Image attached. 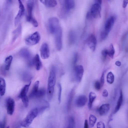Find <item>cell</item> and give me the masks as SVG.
Listing matches in <instances>:
<instances>
[{
    "mask_svg": "<svg viewBox=\"0 0 128 128\" xmlns=\"http://www.w3.org/2000/svg\"><path fill=\"white\" fill-rule=\"evenodd\" d=\"M126 51L128 52V46H127L126 48Z\"/></svg>",
    "mask_w": 128,
    "mask_h": 128,
    "instance_id": "816d5d0a",
    "label": "cell"
},
{
    "mask_svg": "<svg viewBox=\"0 0 128 128\" xmlns=\"http://www.w3.org/2000/svg\"><path fill=\"white\" fill-rule=\"evenodd\" d=\"M87 101V98L86 96L82 95L78 96L76 100L75 104L78 107H81L84 106Z\"/></svg>",
    "mask_w": 128,
    "mask_h": 128,
    "instance_id": "9a60e30c",
    "label": "cell"
},
{
    "mask_svg": "<svg viewBox=\"0 0 128 128\" xmlns=\"http://www.w3.org/2000/svg\"><path fill=\"white\" fill-rule=\"evenodd\" d=\"M96 2L101 4L102 3V0H96Z\"/></svg>",
    "mask_w": 128,
    "mask_h": 128,
    "instance_id": "f907efd6",
    "label": "cell"
},
{
    "mask_svg": "<svg viewBox=\"0 0 128 128\" xmlns=\"http://www.w3.org/2000/svg\"><path fill=\"white\" fill-rule=\"evenodd\" d=\"M18 2L19 10L14 20V24L15 26L17 25L25 13V8L23 4L20 0H18Z\"/></svg>",
    "mask_w": 128,
    "mask_h": 128,
    "instance_id": "9c48e42d",
    "label": "cell"
},
{
    "mask_svg": "<svg viewBox=\"0 0 128 128\" xmlns=\"http://www.w3.org/2000/svg\"><path fill=\"white\" fill-rule=\"evenodd\" d=\"M116 19L115 16H112L110 17L105 23L104 30L108 34L113 26Z\"/></svg>",
    "mask_w": 128,
    "mask_h": 128,
    "instance_id": "5bb4252c",
    "label": "cell"
},
{
    "mask_svg": "<svg viewBox=\"0 0 128 128\" xmlns=\"http://www.w3.org/2000/svg\"><path fill=\"white\" fill-rule=\"evenodd\" d=\"M75 122L74 118L72 116H70L68 120V128H74Z\"/></svg>",
    "mask_w": 128,
    "mask_h": 128,
    "instance_id": "836d02e7",
    "label": "cell"
},
{
    "mask_svg": "<svg viewBox=\"0 0 128 128\" xmlns=\"http://www.w3.org/2000/svg\"><path fill=\"white\" fill-rule=\"evenodd\" d=\"M12 58L13 57L12 56H10L6 58L3 68L5 71L9 70Z\"/></svg>",
    "mask_w": 128,
    "mask_h": 128,
    "instance_id": "cb8c5ba5",
    "label": "cell"
},
{
    "mask_svg": "<svg viewBox=\"0 0 128 128\" xmlns=\"http://www.w3.org/2000/svg\"><path fill=\"white\" fill-rule=\"evenodd\" d=\"M40 1L45 6L48 7H53L57 4V2L56 0H40Z\"/></svg>",
    "mask_w": 128,
    "mask_h": 128,
    "instance_id": "603a6c76",
    "label": "cell"
},
{
    "mask_svg": "<svg viewBox=\"0 0 128 128\" xmlns=\"http://www.w3.org/2000/svg\"><path fill=\"white\" fill-rule=\"evenodd\" d=\"M96 94L93 92H90L89 96V101L88 103V107L89 109L91 108L93 103L96 98Z\"/></svg>",
    "mask_w": 128,
    "mask_h": 128,
    "instance_id": "d4e9b609",
    "label": "cell"
},
{
    "mask_svg": "<svg viewBox=\"0 0 128 128\" xmlns=\"http://www.w3.org/2000/svg\"><path fill=\"white\" fill-rule=\"evenodd\" d=\"M21 26L20 25L18 28L13 32V37L12 42L15 41L16 38L20 35L21 31Z\"/></svg>",
    "mask_w": 128,
    "mask_h": 128,
    "instance_id": "f1b7e54d",
    "label": "cell"
},
{
    "mask_svg": "<svg viewBox=\"0 0 128 128\" xmlns=\"http://www.w3.org/2000/svg\"><path fill=\"white\" fill-rule=\"evenodd\" d=\"M74 72L75 78L78 82H80L82 78L84 72V69L81 65L76 66L74 68Z\"/></svg>",
    "mask_w": 128,
    "mask_h": 128,
    "instance_id": "7c38bea8",
    "label": "cell"
},
{
    "mask_svg": "<svg viewBox=\"0 0 128 128\" xmlns=\"http://www.w3.org/2000/svg\"><path fill=\"white\" fill-rule=\"evenodd\" d=\"M102 94L104 97H107L108 96V94L107 90L106 89L104 90L103 91Z\"/></svg>",
    "mask_w": 128,
    "mask_h": 128,
    "instance_id": "f6af8a7d",
    "label": "cell"
},
{
    "mask_svg": "<svg viewBox=\"0 0 128 128\" xmlns=\"http://www.w3.org/2000/svg\"><path fill=\"white\" fill-rule=\"evenodd\" d=\"M41 56L43 59L48 58L50 56V51L48 45L46 43L43 44L40 49Z\"/></svg>",
    "mask_w": 128,
    "mask_h": 128,
    "instance_id": "4fadbf2b",
    "label": "cell"
},
{
    "mask_svg": "<svg viewBox=\"0 0 128 128\" xmlns=\"http://www.w3.org/2000/svg\"><path fill=\"white\" fill-rule=\"evenodd\" d=\"M110 108V106L109 104H102L100 106L98 110L100 115L102 116L106 115L109 112Z\"/></svg>",
    "mask_w": 128,
    "mask_h": 128,
    "instance_id": "2e32d148",
    "label": "cell"
},
{
    "mask_svg": "<svg viewBox=\"0 0 128 128\" xmlns=\"http://www.w3.org/2000/svg\"><path fill=\"white\" fill-rule=\"evenodd\" d=\"M97 120V118L96 116L94 115L91 114L89 118V124L91 127L94 126Z\"/></svg>",
    "mask_w": 128,
    "mask_h": 128,
    "instance_id": "1f68e13d",
    "label": "cell"
},
{
    "mask_svg": "<svg viewBox=\"0 0 128 128\" xmlns=\"http://www.w3.org/2000/svg\"><path fill=\"white\" fill-rule=\"evenodd\" d=\"M123 102V96L122 92L121 90L120 92V95L117 102L116 105V106L114 114L116 113L119 110Z\"/></svg>",
    "mask_w": 128,
    "mask_h": 128,
    "instance_id": "d6986e66",
    "label": "cell"
},
{
    "mask_svg": "<svg viewBox=\"0 0 128 128\" xmlns=\"http://www.w3.org/2000/svg\"><path fill=\"white\" fill-rule=\"evenodd\" d=\"M10 128V127H9V126H8L6 128Z\"/></svg>",
    "mask_w": 128,
    "mask_h": 128,
    "instance_id": "f5cc1de1",
    "label": "cell"
},
{
    "mask_svg": "<svg viewBox=\"0 0 128 128\" xmlns=\"http://www.w3.org/2000/svg\"><path fill=\"white\" fill-rule=\"evenodd\" d=\"M40 38L39 33L36 32L28 37L25 40L26 44L29 46L35 45L39 42Z\"/></svg>",
    "mask_w": 128,
    "mask_h": 128,
    "instance_id": "5b68a950",
    "label": "cell"
},
{
    "mask_svg": "<svg viewBox=\"0 0 128 128\" xmlns=\"http://www.w3.org/2000/svg\"><path fill=\"white\" fill-rule=\"evenodd\" d=\"M38 114V110L36 107L31 110L25 118L21 122L22 126L24 128L29 126L34 119L37 116Z\"/></svg>",
    "mask_w": 128,
    "mask_h": 128,
    "instance_id": "7a4b0ae2",
    "label": "cell"
},
{
    "mask_svg": "<svg viewBox=\"0 0 128 128\" xmlns=\"http://www.w3.org/2000/svg\"><path fill=\"white\" fill-rule=\"evenodd\" d=\"M56 68L52 66L50 70L48 80L47 91V98L50 101L52 98L56 82Z\"/></svg>",
    "mask_w": 128,
    "mask_h": 128,
    "instance_id": "6da1fadb",
    "label": "cell"
},
{
    "mask_svg": "<svg viewBox=\"0 0 128 128\" xmlns=\"http://www.w3.org/2000/svg\"><path fill=\"white\" fill-rule=\"evenodd\" d=\"M6 84L4 79L2 78H0V90L1 96L4 95L5 93Z\"/></svg>",
    "mask_w": 128,
    "mask_h": 128,
    "instance_id": "83f0119b",
    "label": "cell"
},
{
    "mask_svg": "<svg viewBox=\"0 0 128 128\" xmlns=\"http://www.w3.org/2000/svg\"><path fill=\"white\" fill-rule=\"evenodd\" d=\"M86 43L92 51H95L96 45L97 40L95 36L93 34L90 35L86 40Z\"/></svg>",
    "mask_w": 128,
    "mask_h": 128,
    "instance_id": "8fae6325",
    "label": "cell"
},
{
    "mask_svg": "<svg viewBox=\"0 0 128 128\" xmlns=\"http://www.w3.org/2000/svg\"><path fill=\"white\" fill-rule=\"evenodd\" d=\"M109 128H111L110 127Z\"/></svg>",
    "mask_w": 128,
    "mask_h": 128,
    "instance_id": "db71d44e",
    "label": "cell"
},
{
    "mask_svg": "<svg viewBox=\"0 0 128 128\" xmlns=\"http://www.w3.org/2000/svg\"><path fill=\"white\" fill-rule=\"evenodd\" d=\"M62 30L61 28L55 34V42L56 48L58 51L62 48Z\"/></svg>",
    "mask_w": 128,
    "mask_h": 128,
    "instance_id": "30bf717a",
    "label": "cell"
},
{
    "mask_svg": "<svg viewBox=\"0 0 128 128\" xmlns=\"http://www.w3.org/2000/svg\"><path fill=\"white\" fill-rule=\"evenodd\" d=\"M91 18H92L90 12H88L86 14V18L87 19H89Z\"/></svg>",
    "mask_w": 128,
    "mask_h": 128,
    "instance_id": "c3c4849f",
    "label": "cell"
},
{
    "mask_svg": "<svg viewBox=\"0 0 128 128\" xmlns=\"http://www.w3.org/2000/svg\"><path fill=\"white\" fill-rule=\"evenodd\" d=\"M21 77L22 80L26 82L30 81L32 78L31 74L28 72H24L21 74Z\"/></svg>",
    "mask_w": 128,
    "mask_h": 128,
    "instance_id": "4316f807",
    "label": "cell"
},
{
    "mask_svg": "<svg viewBox=\"0 0 128 128\" xmlns=\"http://www.w3.org/2000/svg\"><path fill=\"white\" fill-rule=\"evenodd\" d=\"M108 50L105 49L102 50V54L104 58H106L108 55Z\"/></svg>",
    "mask_w": 128,
    "mask_h": 128,
    "instance_id": "7bdbcfd3",
    "label": "cell"
},
{
    "mask_svg": "<svg viewBox=\"0 0 128 128\" xmlns=\"http://www.w3.org/2000/svg\"><path fill=\"white\" fill-rule=\"evenodd\" d=\"M101 4L96 2L92 6L90 12L92 18H97L101 17Z\"/></svg>",
    "mask_w": 128,
    "mask_h": 128,
    "instance_id": "52a82bcc",
    "label": "cell"
},
{
    "mask_svg": "<svg viewBox=\"0 0 128 128\" xmlns=\"http://www.w3.org/2000/svg\"><path fill=\"white\" fill-rule=\"evenodd\" d=\"M34 5V0H28L27 1L26 20L27 21L31 23L34 27H37L38 26V22L33 17L32 15Z\"/></svg>",
    "mask_w": 128,
    "mask_h": 128,
    "instance_id": "3957f363",
    "label": "cell"
},
{
    "mask_svg": "<svg viewBox=\"0 0 128 128\" xmlns=\"http://www.w3.org/2000/svg\"><path fill=\"white\" fill-rule=\"evenodd\" d=\"M84 128H88V120H86L84 122Z\"/></svg>",
    "mask_w": 128,
    "mask_h": 128,
    "instance_id": "7dc6e473",
    "label": "cell"
},
{
    "mask_svg": "<svg viewBox=\"0 0 128 128\" xmlns=\"http://www.w3.org/2000/svg\"><path fill=\"white\" fill-rule=\"evenodd\" d=\"M49 106V104L47 102L44 100L42 101L38 107H36L38 110V113L42 112Z\"/></svg>",
    "mask_w": 128,
    "mask_h": 128,
    "instance_id": "ffe728a7",
    "label": "cell"
},
{
    "mask_svg": "<svg viewBox=\"0 0 128 128\" xmlns=\"http://www.w3.org/2000/svg\"><path fill=\"white\" fill-rule=\"evenodd\" d=\"M6 108L7 114L10 115H12L14 112L15 102L14 100L11 97H8L6 101Z\"/></svg>",
    "mask_w": 128,
    "mask_h": 128,
    "instance_id": "ba28073f",
    "label": "cell"
},
{
    "mask_svg": "<svg viewBox=\"0 0 128 128\" xmlns=\"http://www.w3.org/2000/svg\"><path fill=\"white\" fill-rule=\"evenodd\" d=\"M48 25L50 32L53 34L56 33L61 28L59 20L56 17H52L49 19Z\"/></svg>",
    "mask_w": 128,
    "mask_h": 128,
    "instance_id": "277c9868",
    "label": "cell"
},
{
    "mask_svg": "<svg viewBox=\"0 0 128 128\" xmlns=\"http://www.w3.org/2000/svg\"><path fill=\"white\" fill-rule=\"evenodd\" d=\"M115 53V50L112 44H111L110 46L109 50H108V55L112 58L114 57V54Z\"/></svg>",
    "mask_w": 128,
    "mask_h": 128,
    "instance_id": "e575fe53",
    "label": "cell"
},
{
    "mask_svg": "<svg viewBox=\"0 0 128 128\" xmlns=\"http://www.w3.org/2000/svg\"><path fill=\"white\" fill-rule=\"evenodd\" d=\"M20 56L25 59L28 61V63L32 59L31 58V55L29 51L26 49L24 48L21 50L20 52Z\"/></svg>",
    "mask_w": 128,
    "mask_h": 128,
    "instance_id": "e0dca14e",
    "label": "cell"
},
{
    "mask_svg": "<svg viewBox=\"0 0 128 128\" xmlns=\"http://www.w3.org/2000/svg\"><path fill=\"white\" fill-rule=\"evenodd\" d=\"M108 34L104 30L102 31L100 35L101 39L102 40L105 39L108 36Z\"/></svg>",
    "mask_w": 128,
    "mask_h": 128,
    "instance_id": "74e56055",
    "label": "cell"
},
{
    "mask_svg": "<svg viewBox=\"0 0 128 128\" xmlns=\"http://www.w3.org/2000/svg\"><path fill=\"white\" fill-rule=\"evenodd\" d=\"M60 1L62 6L61 9L68 13L75 6V3L73 0H60Z\"/></svg>",
    "mask_w": 128,
    "mask_h": 128,
    "instance_id": "8992f818",
    "label": "cell"
},
{
    "mask_svg": "<svg viewBox=\"0 0 128 128\" xmlns=\"http://www.w3.org/2000/svg\"><path fill=\"white\" fill-rule=\"evenodd\" d=\"M97 128H105V125L104 122L102 121L98 122L96 124Z\"/></svg>",
    "mask_w": 128,
    "mask_h": 128,
    "instance_id": "f35d334b",
    "label": "cell"
},
{
    "mask_svg": "<svg viewBox=\"0 0 128 128\" xmlns=\"http://www.w3.org/2000/svg\"><path fill=\"white\" fill-rule=\"evenodd\" d=\"M106 80L107 82L110 84H112L114 82V76L112 72H110L108 74Z\"/></svg>",
    "mask_w": 128,
    "mask_h": 128,
    "instance_id": "d6a6232c",
    "label": "cell"
},
{
    "mask_svg": "<svg viewBox=\"0 0 128 128\" xmlns=\"http://www.w3.org/2000/svg\"><path fill=\"white\" fill-rule=\"evenodd\" d=\"M39 84V81H36L34 83L32 90L29 94V97L32 98L35 97V96L38 90V87Z\"/></svg>",
    "mask_w": 128,
    "mask_h": 128,
    "instance_id": "7402d4cb",
    "label": "cell"
},
{
    "mask_svg": "<svg viewBox=\"0 0 128 128\" xmlns=\"http://www.w3.org/2000/svg\"><path fill=\"white\" fill-rule=\"evenodd\" d=\"M76 39V35L74 32L70 31L68 34V40L69 44H74Z\"/></svg>",
    "mask_w": 128,
    "mask_h": 128,
    "instance_id": "484cf974",
    "label": "cell"
},
{
    "mask_svg": "<svg viewBox=\"0 0 128 128\" xmlns=\"http://www.w3.org/2000/svg\"><path fill=\"white\" fill-rule=\"evenodd\" d=\"M128 4V0H124L122 4V7L124 8H125L126 6Z\"/></svg>",
    "mask_w": 128,
    "mask_h": 128,
    "instance_id": "bcb514c9",
    "label": "cell"
},
{
    "mask_svg": "<svg viewBox=\"0 0 128 128\" xmlns=\"http://www.w3.org/2000/svg\"><path fill=\"white\" fill-rule=\"evenodd\" d=\"M58 100L59 103H60L61 100L62 87L60 84L59 83L58 84Z\"/></svg>",
    "mask_w": 128,
    "mask_h": 128,
    "instance_id": "d590c367",
    "label": "cell"
},
{
    "mask_svg": "<svg viewBox=\"0 0 128 128\" xmlns=\"http://www.w3.org/2000/svg\"><path fill=\"white\" fill-rule=\"evenodd\" d=\"M33 65L35 66L36 70H40L42 67V64L38 54H36L33 58Z\"/></svg>",
    "mask_w": 128,
    "mask_h": 128,
    "instance_id": "ac0fdd59",
    "label": "cell"
},
{
    "mask_svg": "<svg viewBox=\"0 0 128 128\" xmlns=\"http://www.w3.org/2000/svg\"><path fill=\"white\" fill-rule=\"evenodd\" d=\"M22 126L21 122H18L14 124L12 128H21Z\"/></svg>",
    "mask_w": 128,
    "mask_h": 128,
    "instance_id": "b9f144b4",
    "label": "cell"
},
{
    "mask_svg": "<svg viewBox=\"0 0 128 128\" xmlns=\"http://www.w3.org/2000/svg\"><path fill=\"white\" fill-rule=\"evenodd\" d=\"M115 64L118 66H120L121 65V63L120 61H117L116 62Z\"/></svg>",
    "mask_w": 128,
    "mask_h": 128,
    "instance_id": "681fc988",
    "label": "cell"
},
{
    "mask_svg": "<svg viewBox=\"0 0 128 128\" xmlns=\"http://www.w3.org/2000/svg\"><path fill=\"white\" fill-rule=\"evenodd\" d=\"M78 59V55L77 53H74L73 59V63L74 64H75L77 62Z\"/></svg>",
    "mask_w": 128,
    "mask_h": 128,
    "instance_id": "60d3db41",
    "label": "cell"
},
{
    "mask_svg": "<svg viewBox=\"0 0 128 128\" xmlns=\"http://www.w3.org/2000/svg\"><path fill=\"white\" fill-rule=\"evenodd\" d=\"M6 121L5 118L0 122V128H5V127L6 125Z\"/></svg>",
    "mask_w": 128,
    "mask_h": 128,
    "instance_id": "ee69618b",
    "label": "cell"
},
{
    "mask_svg": "<svg viewBox=\"0 0 128 128\" xmlns=\"http://www.w3.org/2000/svg\"><path fill=\"white\" fill-rule=\"evenodd\" d=\"M46 93V90L45 88H41L38 90L34 97L37 98H41L45 95Z\"/></svg>",
    "mask_w": 128,
    "mask_h": 128,
    "instance_id": "f546056e",
    "label": "cell"
},
{
    "mask_svg": "<svg viewBox=\"0 0 128 128\" xmlns=\"http://www.w3.org/2000/svg\"><path fill=\"white\" fill-rule=\"evenodd\" d=\"M94 87L96 90H99L102 87L100 82L98 81H96L94 84Z\"/></svg>",
    "mask_w": 128,
    "mask_h": 128,
    "instance_id": "8d00e7d4",
    "label": "cell"
},
{
    "mask_svg": "<svg viewBox=\"0 0 128 128\" xmlns=\"http://www.w3.org/2000/svg\"><path fill=\"white\" fill-rule=\"evenodd\" d=\"M31 83V82H30L28 84L26 85L22 88L19 95L18 97L21 98L27 96L26 94Z\"/></svg>",
    "mask_w": 128,
    "mask_h": 128,
    "instance_id": "44dd1931",
    "label": "cell"
},
{
    "mask_svg": "<svg viewBox=\"0 0 128 128\" xmlns=\"http://www.w3.org/2000/svg\"><path fill=\"white\" fill-rule=\"evenodd\" d=\"M105 74V72L104 71L102 72L100 78V82L101 85V87H102L104 83V76Z\"/></svg>",
    "mask_w": 128,
    "mask_h": 128,
    "instance_id": "ab89813d",
    "label": "cell"
},
{
    "mask_svg": "<svg viewBox=\"0 0 128 128\" xmlns=\"http://www.w3.org/2000/svg\"><path fill=\"white\" fill-rule=\"evenodd\" d=\"M74 88L72 90L69 94L67 103V107L69 109L70 107L71 103L74 95Z\"/></svg>",
    "mask_w": 128,
    "mask_h": 128,
    "instance_id": "4dcf8cb0",
    "label": "cell"
}]
</instances>
